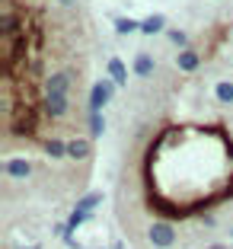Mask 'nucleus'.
Instances as JSON below:
<instances>
[{
	"label": "nucleus",
	"mask_w": 233,
	"mask_h": 249,
	"mask_svg": "<svg viewBox=\"0 0 233 249\" xmlns=\"http://www.w3.org/2000/svg\"><path fill=\"white\" fill-rule=\"evenodd\" d=\"M3 176L7 179H29L32 163L26 160V157H7V160H3Z\"/></svg>",
	"instance_id": "obj_5"
},
{
	"label": "nucleus",
	"mask_w": 233,
	"mask_h": 249,
	"mask_svg": "<svg viewBox=\"0 0 233 249\" xmlns=\"http://www.w3.org/2000/svg\"><path fill=\"white\" fill-rule=\"evenodd\" d=\"M128 64H125L122 58H115V54H112L109 61H106V77H109L112 83H115V87H128Z\"/></svg>",
	"instance_id": "obj_7"
},
{
	"label": "nucleus",
	"mask_w": 233,
	"mask_h": 249,
	"mask_svg": "<svg viewBox=\"0 0 233 249\" xmlns=\"http://www.w3.org/2000/svg\"><path fill=\"white\" fill-rule=\"evenodd\" d=\"M61 7H73V3H77V0H58Z\"/></svg>",
	"instance_id": "obj_18"
},
{
	"label": "nucleus",
	"mask_w": 233,
	"mask_h": 249,
	"mask_svg": "<svg viewBox=\"0 0 233 249\" xmlns=\"http://www.w3.org/2000/svg\"><path fill=\"white\" fill-rule=\"evenodd\" d=\"M26 249H38V246H26Z\"/></svg>",
	"instance_id": "obj_19"
},
{
	"label": "nucleus",
	"mask_w": 233,
	"mask_h": 249,
	"mask_svg": "<svg viewBox=\"0 0 233 249\" xmlns=\"http://www.w3.org/2000/svg\"><path fill=\"white\" fill-rule=\"evenodd\" d=\"M115 83L109 80V77H102V80H96L93 83V89H90V103H87V109L90 112H102L106 106L112 103V96H115Z\"/></svg>",
	"instance_id": "obj_3"
},
{
	"label": "nucleus",
	"mask_w": 233,
	"mask_h": 249,
	"mask_svg": "<svg viewBox=\"0 0 233 249\" xmlns=\"http://www.w3.org/2000/svg\"><path fill=\"white\" fill-rule=\"evenodd\" d=\"M169 26H166V16L163 13H150V16H144L141 19V32L144 36H160V32H166Z\"/></svg>",
	"instance_id": "obj_10"
},
{
	"label": "nucleus",
	"mask_w": 233,
	"mask_h": 249,
	"mask_svg": "<svg viewBox=\"0 0 233 249\" xmlns=\"http://www.w3.org/2000/svg\"><path fill=\"white\" fill-rule=\"evenodd\" d=\"M198 67H201V54H198L195 48H185V52L176 54V71H182V73H195Z\"/></svg>",
	"instance_id": "obj_9"
},
{
	"label": "nucleus",
	"mask_w": 233,
	"mask_h": 249,
	"mask_svg": "<svg viewBox=\"0 0 233 249\" xmlns=\"http://www.w3.org/2000/svg\"><path fill=\"white\" fill-rule=\"evenodd\" d=\"M102 131H106V115L90 112V138H102Z\"/></svg>",
	"instance_id": "obj_16"
},
{
	"label": "nucleus",
	"mask_w": 233,
	"mask_h": 249,
	"mask_svg": "<svg viewBox=\"0 0 233 249\" xmlns=\"http://www.w3.org/2000/svg\"><path fill=\"white\" fill-rule=\"evenodd\" d=\"M214 96H217L220 106H233V83H230V80L214 83Z\"/></svg>",
	"instance_id": "obj_14"
},
{
	"label": "nucleus",
	"mask_w": 233,
	"mask_h": 249,
	"mask_svg": "<svg viewBox=\"0 0 233 249\" xmlns=\"http://www.w3.org/2000/svg\"><path fill=\"white\" fill-rule=\"evenodd\" d=\"M93 157V141L90 138H71L67 141V160L80 163V160H90Z\"/></svg>",
	"instance_id": "obj_6"
},
{
	"label": "nucleus",
	"mask_w": 233,
	"mask_h": 249,
	"mask_svg": "<svg viewBox=\"0 0 233 249\" xmlns=\"http://www.w3.org/2000/svg\"><path fill=\"white\" fill-rule=\"evenodd\" d=\"M153 71H157V58L147 52H138L131 61V73L134 77H141V80H147V77H153Z\"/></svg>",
	"instance_id": "obj_8"
},
{
	"label": "nucleus",
	"mask_w": 233,
	"mask_h": 249,
	"mask_svg": "<svg viewBox=\"0 0 233 249\" xmlns=\"http://www.w3.org/2000/svg\"><path fill=\"white\" fill-rule=\"evenodd\" d=\"M102 198H106L102 192H87V195H80V198H77V208H80V211H87V214H93L96 208L102 205Z\"/></svg>",
	"instance_id": "obj_13"
},
{
	"label": "nucleus",
	"mask_w": 233,
	"mask_h": 249,
	"mask_svg": "<svg viewBox=\"0 0 233 249\" xmlns=\"http://www.w3.org/2000/svg\"><path fill=\"white\" fill-rule=\"evenodd\" d=\"M80 83V71H71V67H61V71H51L45 77V93H64L71 96V89Z\"/></svg>",
	"instance_id": "obj_2"
},
{
	"label": "nucleus",
	"mask_w": 233,
	"mask_h": 249,
	"mask_svg": "<svg viewBox=\"0 0 233 249\" xmlns=\"http://www.w3.org/2000/svg\"><path fill=\"white\" fill-rule=\"evenodd\" d=\"M42 112L51 118V122L67 118L71 115V96H64V93H42Z\"/></svg>",
	"instance_id": "obj_4"
},
{
	"label": "nucleus",
	"mask_w": 233,
	"mask_h": 249,
	"mask_svg": "<svg viewBox=\"0 0 233 249\" xmlns=\"http://www.w3.org/2000/svg\"><path fill=\"white\" fill-rule=\"evenodd\" d=\"M166 38L176 45V48H179V52L192 48V45H189V32H185V29H166Z\"/></svg>",
	"instance_id": "obj_15"
},
{
	"label": "nucleus",
	"mask_w": 233,
	"mask_h": 249,
	"mask_svg": "<svg viewBox=\"0 0 233 249\" xmlns=\"http://www.w3.org/2000/svg\"><path fill=\"white\" fill-rule=\"evenodd\" d=\"M115 36H134L141 32V19H128V16H115Z\"/></svg>",
	"instance_id": "obj_12"
},
{
	"label": "nucleus",
	"mask_w": 233,
	"mask_h": 249,
	"mask_svg": "<svg viewBox=\"0 0 233 249\" xmlns=\"http://www.w3.org/2000/svg\"><path fill=\"white\" fill-rule=\"evenodd\" d=\"M42 150H45V157H48V160H67V141L54 138V134H51V138L42 144Z\"/></svg>",
	"instance_id": "obj_11"
},
{
	"label": "nucleus",
	"mask_w": 233,
	"mask_h": 249,
	"mask_svg": "<svg viewBox=\"0 0 233 249\" xmlns=\"http://www.w3.org/2000/svg\"><path fill=\"white\" fill-rule=\"evenodd\" d=\"M198 220H201V227H208V230H211V227H217V220H214V214L211 211H208V214H198Z\"/></svg>",
	"instance_id": "obj_17"
},
{
	"label": "nucleus",
	"mask_w": 233,
	"mask_h": 249,
	"mask_svg": "<svg viewBox=\"0 0 233 249\" xmlns=\"http://www.w3.org/2000/svg\"><path fill=\"white\" fill-rule=\"evenodd\" d=\"M230 240H233V230H230Z\"/></svg>",
	"instance_id": "obj_20"
},
{
	"label": "nucleus",
	"mask_w": 233,
	"mask_h": 249,
	"mask_svg": "<svg viewBox=\"0 0 233 249\" xmlns=\"http://www.w3.org/2000/svg\"><path fill=\"white\" fill-rule=\"evenodd\" d=\"M176 240H179V230L169 220H153L147 227V243L153 249H169V246H176Z\"/></svg>",
	"instance_id": "obj_1"
}]
</instances>
